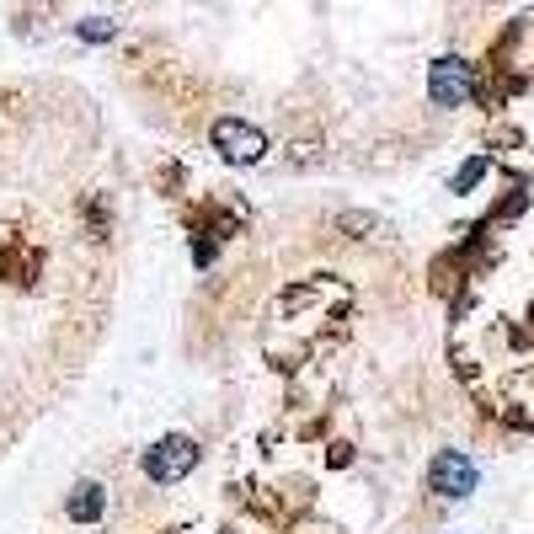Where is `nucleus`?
I'll list each match as a JSON object with an SVG mask.
<instances>
[{
    "instance_id": "f03ea898",
    "label": "nucleus",
    "mask_w": 534,
    "mask_h": 534,
    "mask_svg": "<svg viewBox=\"0 0 534 534\" xmlns=\"http://www.w3.org/2000/svg\"><path fill=\"white\" fill-rule=\"evenodd\" d=\"M209 139H214V150L225 155L230 166H257L267 155V134L251 129V123H241V118H219L209 129Z\"/></svg>"
},
{
    "instance_id": "f257e3e1",
    "label": "nucleus",
    "mask_w": 534,
    "mask_h": 534,
    "mask_svg": "<svg viewBox=\"0 0 534 534\" xmlns=\"http://www.w3.org/2000/svg\"><path fill=\"white\" fill-rule=\"evenodd\" d=\"M198 460H203V449L193 444V438H187V433H166L161 444L145 454V476H150V481H161V486H171V481L193 476V465H198Z\"/></svg>"
},
{
    "instance_id": "0eeeda50",
    "label": "nucleus",
    "mask_w": 534,
    "mask_h": 534,
    "mask_svg": "<svg viewBox=\"0 0 534 534\" xmlns=\"http://www.w3.org/2000/svg\"><path fill=\"white\" fill-rule=\"evenodd\" d=\"M486 177V155H476V161H465L460 171H454V182H449V193H470V187H476Z\"/></svg>"
},
{
    "instance_id": "7ed1b4c3",
    "label": "nucleus",
    "mask_w": 534,
    "mask_h": 534,
    "mask_svg": "<svg viewBox=\"0 0 534 534\" xmlns=\"http://www.w3.org/2000/svg\"><path fill=\"white\" fill-rule=\"evenodd\" d=\"M428 492L449 497V502H465L470 492H476V460L460 454V449H444V454L428 465Z\"/></svg>"
},
{
    "instance_id": "423d86ee",
    "label": "nucleus",
    "mask_w": 534,
    "mask_h": 534,
    "mask_svg": "<svg viewBox=\"0 0 534 534\" xmlns=\"http://www.w3.org/2000/svg\"><path fill=\"white\" fill-rule=\"evenodd\" d=\"M337 225H342V230H353V235H390V225H385L380 214H342Z\"/></svg>"
},
{
    "instance_id": "6e6552de",
    "label": "nucleus",
    "mask_w": 534,
    "mask_h": 534,
    "mask_svg": "<svg viewBox=\"0 0 534 534\" xmlns=\"http://www.w3.org/2000/svg\"><path fill=\"white\" fill-rule=\"evenodd\" d=\"M75 33H81L86 43H107V38H113V33H118V27H113V22H107V17H81V27H75Z\"/></svg>"
},
{
    "instance_id": "1a4fd4ad",
    "label": "nucleus",
    "mask_w": 534,
    "mask_h": 534,
    "mask_svg": "<svg viewBox=\"0 0 534 534\" xmlns=\"http://www.w3.org/2000/svg\"><path fill=\"white\" fill-rule=\"evenodd\" d=\"M171 534H177V529H171Z\"/></svg>"
},
{
    "instance_id": "39448f33",
    "label": "nucleus",
    "mask_w": 534,
    "mask_h": 534,
    "mask_svg": "<svg viewBox=\"0 0 534 534\" xmlns=\"http://www.w3.org/2000/svg\"><path fill=\"white\" fill-rule=\"evenodd\" d=\"M65 513L75 518V524H97V518L107 513V492H102L97 481H81V486L70 492V508H65Z\"/></svg>"
},
{
    "instance_id": "20e7f679",
    "label": "nucleus",
    "mask_w": 534,
    "mask_h": 534,
    "mask_svg": "<svg viewBox=\"0 0 534 534\" xmlns=\"http://www.w3.org/2000/svg\"><path fill=\"white\" fill-rule=\"evenodd\" d=\"M476 91V75H470L465 59H433L428 65V97L433 107H460Z\"/></svg>"
}]
</instances>
